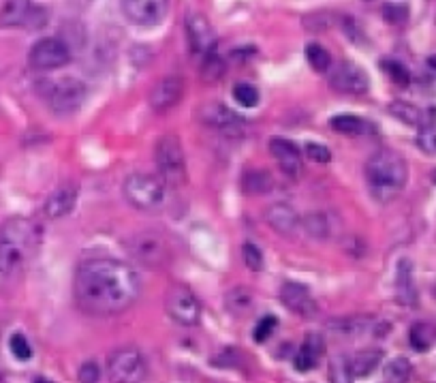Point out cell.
Segmentation results:
<instances>
[{"label":"cell","instance_id":"cell-1","mask_svg":"<svg viewBox=\"0 0 436 383\" xmlns=\"http://www.w3.org/2000/svg\"><path fill=\"white\" fill-rule=\"evenodd\" d=\"M142 281L135 267L111 257H96L79 263L73 294L75 302L88 315L109 317L124 313L140 298Z\"/></svg>","mask_w":436,"mask_h":383},{"label":"cell","instance_id":"cell-2","mask_svg":"<svg viewBox=\"0 0 436 383\" xmlns=\"http://www.w3.org/2000/svg\"><path fill=\"white\" fill-rule=\"evenodd\" d=\"M408 180V165L395 150H376L366 161V182L379 204H389L402 193Z\"/></svg>","mask_w":436,"mask_h":383},{"label":"cell","instance_id":"cell-3","mask_svg":"<svg viewBox=\"0 0 436 383\" xmlns=\"http://www.w3.org/2000/svg\"><path fill=\"white\" fill-rule=\"evenodd\" d=\"M122 195L140 212H156L167 201V184L150 174H131L122 182Z\"/></svg>","mask_w":436,"mask_h":383},{"label":"cell","instance_id":"cell-4","mask_svg":"<svg viewBox=\"0 0 436 383\" xmlns=\"http://www.w3.org/2000/svg\"><path fill=\"white\" fill-rule=\"evenodd\" d=\"M154 163L158 178L167 186H182L186 182V155L175 135L158 138L154 146Z\"/></svg>","mask_w":436,"mask_h":383},{"label":"cell","instance_id":"cell-5","mask_svg":"<svg viewBox=\"0 0 436 383\" xmlns=\"http://www.w3.org/2000/svg\"><path fill=\"white\" fill-rule=\"evenodd\" d=\"M41 225L36 221L26 217H13L0 229V244H5L26 261L41 244Z\"/></svg>","mask_w":436,"mask_h":383},{"label":"cell","instance_id":"cell-6","mask_svg":"<svg viewBox=\"0 0 436 383\" xmlns=\"http://www.w3.org/2000/svg\"><path fill=\"white\" fill-rule=\"evenodd\" d=\"M127 253L133 261L142 263L146 267H165L171 261V246L167 238L156 232H142L127 240Z\"/></svg>","mask_w":436,"mask_h":383},{"label":"cell","instance_id":"cell-7","mask_svg":"<svg viewBox=\"0 0 436 383\" xmlns=\"http://www.w3.org/2000/svg\"><path fill=\"white\" fill-rule=\"evenodd\" d=\"M148 373L146 360L137 347H118L107 358V375L111 383H144Z\"/></svg>","mask_w":436,"mask_h":383},{"label":"cell","instance_id":"cell-8","mask_svg":"<svg viewBox=\"0 0 436 383\" xmlns=\"http://www.w3.org/2000/svg\"><path fill=\"white\" fill-rule=\"evenodd\" d=\"M88 99V86L82 80L65 78L56 84H50L47 90V103L56 116H71Z\"/></svg>","mask_w":436,"mask_h":383},{"label":"cell","instance_id":"cell-9","mask_svg":"<svg viewBox=\"0 0 436 383\" xmlns=\"http://www.w3.org/2000/svg\"><path fill=\"white\" fill-rule=\"evenodd\" d=\"M165 311L177 325H197L201 319V304L186 285H173L165 296Z\"/></svg>","mask_w":436,"mask_h":383},{"label":"cell","instance_id":"cell-10","mask_svg":"<svg viewBox=\"0 0 436 383\" xmlns=\"http://www.w3.org/2000/svg\"><path fill=\"white\" fill-rule=\"evenodd\" d=\"M71 61V47L56 36L39 39L28 52V65L34 71H54L69 65Z\"/></svg>","mask_w":436,"mask_h":383},{"label":"cell","instance_id":"cell-11","mask_svg":"<svg viewBox=\"0 0 436 383\" xmlns=\"http://www.w3.org/2000/svg\"><path fill=\"white\" fill-rule=\"evenodd\" d=\"M199 118L208 129H214V131L223 133V135H229V138H240L244 127H246V120L240 116V113L229 109L225 103L204 105L201 111H199Z\"/></svg>","mask_w":436,"mask_h":383},{"label":"cell","instance_id":"cell-12","mask_svg":"<svg viewBox=\"0 0 436 383\" xmlns=\"http://www.w3.org/2000/svg\"><path fill=\"white\" fill-rule=\"evenodd\" d=\"M171 0H120L124 17L135 26H156L165 20Z\"/></svg>","mask_w":436,"mask_h":383},{"label":"cell","instance_id":"cell-13","mask_svg":"<svg viewBox=\"0 0 436 383\" xmlns=\"http://www.w3.org/2000/svg\"><path fill=\"white\" fill-rule=\"evenodd\" d=\"M329 86L342 94H364L370 86L366 71L355 63H342L329 75Z\"/></svg>","mask_w":436,"mask_h":383},{"label":"cell","instance_id":"cell-14","mask_svg":"<svg viewBox=\"0 0 436 383\" xmlns=\"http://www.w3.org/2000/svg\"><path fill=\"white\" fill-rule=\"evenodd\" d=\"M184 90H186V86L177 75L163 78L150 92V107L154 111H169L171 107H175L182 101Z\"/></svg>","mask_w":436,"mask_h":383},{"label":"cell","instance_id":"cell-15","mask_svg":"<svg viewBox=\"0 0 436 383\" xmlns=\"http://www.w3.org/2000/svg\"><path fill=\"white\" fill-rule=\"evenodd\" d=\"M186 36L193 54L197 56H208L210 52H214L216 45V32L212 28V24L208 22L206 15H190L186 22Z\"/></svg>","mask_w":436,"mask_h":383},{"label":"cell","instance_id":"cell-16","mask_svg":"<svg viewBox=\"0 0 436 383\" xmlns=\"http://www.w3.org/2000/svg\"><path fill=\"white\" fill-rule=\"evenodd\" d=\"M268 150H270V155L279 161L285 176H289L293 180L300 178V174H302V150L297 148L293 142L283 140V138H274V140H270Z\"/></svg>","mask_w":436,"mask_h":383},{"label":"cell","instance_id":"cell-17","mask_svg":"<svg viewBox=\"0 0 436 383\" xmlns=\"http://www.w3.org/2000/svg\"><path fill=\"white\" fill-rule=\"evenodd\" d=\"M281 302L287 306V309L300 317H314L316 313V302L310 294L308 287L300 285V283H285L281 287Z\"/></svg>","mask_w":436,"mask_h":383},{"label":"cell","instance_id":"cell-18","mask_svg":"<svg viewBox=\"0 0 436 383\" xmlns=\"http://www.w3.org/2000/svg\"><path fill=\"white\" fill-rule=\"evenodd\" d=\"M265 223L272 227V232H276L279 236H293L302 225L300 215L295 212V208L285 204V201H276L265 210Z\"/></svg>","mask_w":436,"mask_h":383},{"label":"cell","instance_id":"cell-19","mask_svg":"<svg viewBox=\"0 0 436 383\" xmlns=\"http://www.w3.org/2000/svg\"><path fill=\"white\" fill-rule=\"evenodd\" d=\"M75 204H77V190L73 186H61L45 199L43 215L50 221H58V219L71 215V210L75 208Z\"/></svg>","mask_w":436,"mask_h":383},{"label":"cell","instance_id":"cell-20","mask_svg":"<svg viewBox=\"0 0 436 383\" xmlns=\"http://www.w3.org/2000/svg\"><path fill=\"white\" fill-rule=\"evenodd\" d=\"M395 300L404 306L417 304V289H415L413 278V263L408 259H402L395 270Z\"/></svg>","mask_w":436,"mask_h":383},{"label":"cell","instance_id":"cell-21","mask_svg":"<svg viewBox=\"0 0 436 383\" xmlns=\"http://www.w3.org/2000/svg\"><path fill=\"white\" fill-rule=\"evenodd\" d=\"M325 353V344H323V338L321 336H316V334H310L304 344H302V349L297 351L293 364H295V371L297 373H308L316 366V362H319V358Z\"/></svg>","mask_w":436,"mask_h":383},{"label":"cell","instance_id":"cell-22","mask_svg":"<svg viewBox=\"0 0 436 383\" xmlns=\"http://www.w3.org/2000/svg\"><path fill=\"white\" fill-rule=\"evenodd\" d=\"M374 321L370 317L358 315V317H342V319H331L327 323V328L334 336H347V338H355L362 336L368 330H372Z\"/></svg>","mask_w":436,"mask_h":383},{"label":"cell","instance_id":"cell-23","mask_svg":"<svg viewBox=\"0 0 436 383\" xmlns=\"http://www.w3.org/2000/svg\"><path fill=\"white\" fill-rule=\"evenodd\" d=\"M32 9V0H5L0 7V26L15 28L26 24Z\"/></svg>","mask_w":436,"mask_h":383},{"label":"cell","instance_id":"cell-24","mask_svg":"<svg viewBox=\"0 0 436 383\" xmlns=\"http://www.w3.org/2000/svg\"><path fill=\"white\" fill-rule=\"evenodd\" d=\"M24 259L17 253H13L11 248L5 244H0V294H5L9 289V285L17 276L19 267H22Z\"/></svg>","mask_w":436,"mask_h":383},{"label":"cell","instance_id":"cell-25","mask_svg":"<svg viewBox=\"0 0 436 383\" xmlns=\"http://www.w3.org/2000/svg\"><path fill=\"white\" fill-rule=\"evenodd\" d=\"M274 188V178L270 171L252 169L242 176V190L244 195H265Z\"/></svg>","mask_w":436,"mask_h":383},{"label":"cell","instance_id":"cell-26","mask_svg":"<svg viewBox=\"0 0 436 383\" xmlns=\"http://www.w3.org/2000/svg\"><path fill=\"white\" fill-rule=\"evenodd\" d=\"M331 129L336 133H342V135H366V133H370L374 127L360 118V116H353V113H340V116H334L329 120Z\"/></svg>","mask_w":436,"mask_h":383},{"label":"cell","instance_id":"cell-27","mask_svg":"<svg viewBox=\"0 0 436 383\" xmlns=\"http://www.w3.org/2000/svg\"><path fill=\"white\" fill-rule=\"evenodd\" d=\"M225 306L231 315H246L250 313V309L254 306V294L248 289V287H233V289L227 292L225 296Z\"/></svg>","mask_w":436,"mask_h":383},{"label":"cell","instance_id":"cell-28","mask_svg":"<svg viewBox=\"0 0 436 383\" xmlns=\"http://www.w3.org/2000/svg\"><path fill=\"white\" fill-rule=\"evenodd\" d=\"M381 360H383V353H381V351H376V349H374V351H372V349H368V351H360V353H355L353 358H349L353 377H355V379H362V377L372 375V373L376 371V366H379V364H381Z\"/></svg>","mask_w":436,"mask_h":383},{"label":"cell","instance_id":"cell-29","mask_svg":"<svg viewBox=\"0 0 436 383\" xmlns=\"http://www.w3.org/2000/svg\"><path fill=\"white\" fill-rule=\"evenodd\" d=\"M302 227L314 240H327L331 236V223L325 212H308L302 219Z\"/></svg>","mask_w":436,"mask_h":383},{"label":"cell","instance_id":"cell-30","mask_svg":"<svg viewBox=\"0 0 436 383\" xmlns=\"http://www.w3.org/2000/svg\"><path fill=\"white\" fill-rule=\"evenodd\" d=\"M227 73V63L221 54L216 52H210L208 56H204L201 58V78L204 82L208 84H214V82H221L225 78Z\"/></svg>","mask_w":436,"mask_h":383},{"label":"cell","instance_id":"cell-31","mask_svg":"<svg viewBox=\"0 0 436 383\" xmlns=\"http://www.w3.org/2000/svg\"><path fill=\"white\" fill-rule=\"evenodd\" d=\"M389 111H391V116H395L400 122H404L408 127H422V122H424L422 111L415 105L404 103V101H393L389 105Z\"/></svg>","mask_w":436,"mask_h":383},{"label":"cell","instance_id":"cell-32","mask_svg":"<svg viewBox=\"0 0 436 383\" xmlns=\"http://www.w3.org/2000/svg\"><path fill=\"white\" fill-rule=\"evenodd\" d=\"M408 340H411V347L415 351H428L432 347V340H434V330L424 321L413 323V328L408 332Z\"/></svg>","mask_w":436,"mask_h":383},{"label":"cell","instance_id":"cell-33","mask_svg":"<svg viewBox=\"0 0 436 383\" xmlns=\"http://www.w3.org/2000/svg\"><path fill=\"white\" fill-rule=\"evenodd\" d=\"M411 362L406 358H393L389 364H385L383 377L387 383H406L411 379Z\"/></svg>","mask_w":436,"mask_h":383},{"label":"cell","instance_id":"cell-34","mask_svg":"<svg viewBox=\"0 0 436 383\" xmlns=\"http://www.w3.org/2000/svg\"><path fill=\"white\" fill-rule=\"evenodd\" d=\"M329 383H353L351 362L347 355H336L329 360Z\"/></svg>","mask_w":436,"mask_h":383},{"label":"cell","instance_id":"cell-35","mask_svg":"<svg viewBox=\"0 0 436 383\" xmlns=\"http://www.w3.org/2000/svg\"><path fill=\"white\" fill-rule=\"evenodd\" d=\"M306 58H308L310 67L316 73H325L331 67V56H329V52L321 43H310L306 47Z\"/></svg>","mask_w":436,"mask_h":383},{"label":"cell","instance_id":"cell-36","mask_svg":"<svg viewBox=\"0 0 436 383\" xmlns=\"http://www.w3.org/2000/svg\"><path fill=\"white\" fill-rule=\"evenodd\" d=\"M233 99L237 105L242 107H254L257 103H259V90H257L252 84H235L233 86Z\"/></svg>","mask_w":436,"mask_h":383},{"label":"cell","instance_id":"cell-37","mask_svg":"<svg viewBox=\"0 0 436 383\" xmlns=\"http://www.w3.org/2000/svg\"><path fill=\"white\" fill-rule=\"evenodd\" d=\"M417 146L428 152V155H436V122H422L419 135H417Z\"/></svg>","mask_w":436,"mask_h":383},{"label":"cell","instance_id":"cell-38","mask_svg":"<svg viewBox=\"0 0 436 383\" xmlns=\"http://www.w3.org/2000/svg\"><path fill=\"white\" fill-rule=\"evenodd\" d=\"M381 67L385 69V73H387L389 78H391L395 84H398V86H408V82H411V73H408V69H406L402 63H398V61H383Z\"/></svg>","mask_w":436,"mask_h":383},{"label":"cell","instance_id":"cell-39","mask_svg":"<svg viewBox=\"0 0 436 383\" xmlns=\"http://www.w3.org/2000/svg\"><path fill=\"white\" fill-rule=\"evenodd\" d=\"M242 259H244L248 270H252V272H259L261 267H263V253L259 251V246L252 244V242H244V246H242Z\"/></svg>","mask_w":436,"mask_h":383},{"label":"cell","instance_id":"cell-40","mask_svg":"<svg viewBox=\"0 0 436 383\" xmlns=\"http://www.w3.org/2000/svg\"><path fill=\"white\" fill-rule=\"evenodd\" d=\"M9 347H11V353H13L17 360L26 362V360L32 358V347H30V342H28V338H26L24 334H19V332L13 334L11 340H9Z\"/></svg>","mask_w":436,"mask_h":383},{"label":"cell","instance_id":"cell-41","mask_svg":"<svg viewBox=\"0 0 436 383\" xmlns=\"http://www.w3.org/2000/svg\"><path fill=\"white\" fill-rule=\"evenodd\" d=\"M276 325H279V319H276L274 315H265V317H261V319H259V323H257L254 332H252L254 340H257V342H265V340L274 334Z\"/></svg>","mask_w":436,"mask_h":383},{"label":"cell","instance_id":"cell-42","mask_svg":"<svg viewBox=\"0 0 436 383\" xmlns=\"http://www.w3.org/2000/svg\"><path fill=\"white\" fill-rule=\"evenodd\" d=\"M383 17L387 24H404L408 20V7L406 5H385Z\"/></svg>","mask_w":436,"mask_h":383},{"label":"cell","instance_id":"cell-43","mask_svg":"<svg viewBox=\"0 0 436 383\" xmlns=\"http://www.w3.org/2000/svg\"><path fill=\"white\" fill-rule=\"evenodd\" d=\"M77 381L79 383H98L101 381V369L96 362H84L77 371Z\"/></svg>","mask_w":436,"mask_h":383},{"label":"cell","instance_id":"cell-44","mask_svg":"<svg viewBox=\"0 0 436 383\" xmlns=\"http://www.w3.org/2000/svg\"><path fill=\"white\" fill-rule=\"evenodd\" d=\"M304 152H306V157H308L310 161H314V163H329V161H331V152H329V148H325V146H321V144L308 142L306 148H304Z\"/></svg>","mask_w":436,"mask_h":383},{"label":"cell","instance_id":"cell-45","mask_svg":"<svg viewBox=\"0 0 436 383\" xmlns=\"http://www.w3.org/2000/svg\"><path fill=\"white\" fill-rule=\"evenodd\" d=\"M428 67H430V69H432V71L436 73V56H432V58L428 61Z\"/></svg>","mask_w":436,"mask_h":383},{"label":"cell","instance_id":"cell-46","mask_svg":"<svg viewBox=\"0 0 436 383\" xmlns=\"http://www.w3.org/2000/svg\"><path fill=\"white\" fill-rule=\"evenodd\" d=\"M34 383H54V381H50V379H43V377H39V379H34Z\"/></svg>","mask_w":436,"mask_h":383},{"label":"cell","instance_id":"cell-47","mask_svg":"<svg viewBox=\"0 0 436 383\" xmlns=\"http://www.w3.org/2000/svg\"><path fill=\"white\" fill-rule=\"evenodd\" d=\"M434 180H436V178H434Z\"/></svg>","mask_w":436,"mask_h":383}]
</instances>
